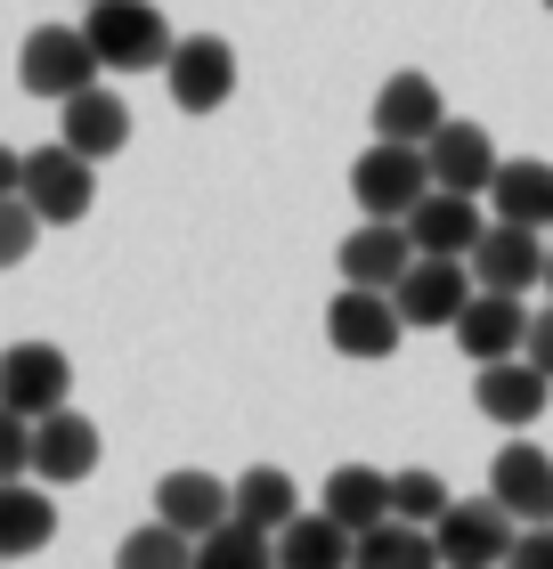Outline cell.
Instances as JSON below:
<instances>
[{
	"mask_svg": "<svg viewBox=\"0 0 553 569\" xmlns=\"http://www.w3.org/2000/svg\"><path fill=\"white\" fill-rule=\"evenodd\" d=\"M334 261H342V284H399L407 261H415V237H407V220H375L366 212L350 237L334 244Z\"/></svg>",
	"mask_w": 553,
	"mask_h": 569,
	"instance_id": "15",
	"label": "cell"
},
{
	"mask_svg": "<svg viewBox=\"0 0 553 569\" xmlns=\"http://www.w3.org/2000/svg\"><path fill=\"white\" fill-rule=\"evenodd\" d=\"M447 333H456V350L472 358V367H488V358L530 350V309H521V293H496V284H481Z\"/></svg>",
	"mask_w": 553,
	"mask_h": 569,
	"instance_id": "11",
	"label": "cell"
},
{
	"mask_svg": "<svg viewBox=\"0 0 553 569\" xmlns=\"http://www.w3.org/2000/svg\"><path fill=\"white\" fill-rule=\"evenodd\" d=\"M82 33H90L98 58H107V73H164L171 41H179L155 0H90Z\"/></svg>",
	"mask_w": 553,
	"mask_h": 569,
	"instance_id": "2",
	"label": "cell"
},
{
	"mask_svg": "<svg viewBox=\"0 0 553 569\" xmlns=\"http://www.w3.org/2000/svg\"><path fill=\"white\" fill-rule=\"evenodd\" d=\"M33 472V416L0 399V480H24Z\"/></svg>",
	"mask_w": 553,
	"mask_h": 569,
	"instance_id": "30",
	"label": "cell"
},
{
	"mask_svg": "<svg viewBox=\"0 0 553 569\" xmlns=\"http://www.w3.org/2000/svg\"><path fill=\"white\" fill-rule=\"evenodd\" d=\"M424 154H432V179H440V188H464V196H488L496 171H505L496 139L481 131V122H456V114H447L440 131L424 139Z\"/></svg>",
	"mask_w": 553,
	"mask_h": 569,
	"instance_id": "14",
	"label": "cell"
},
{
	"mask_svg": "<svg viewBox=\"0 0 553 569\" xmlns=\"http://www.w3.org/2000/svg\"><path fill=\"white\" fill-rule=\"evenodd\" d=\"M58 139H73L82 154H98V163H107V154L130 147V107H122L107 82H90V90H73L66 107H58Z\"/></svg>",
	"mask_w": 553,
	"mask_h": 569,
	"instance_id": "18",
	"label": "cell"
},
{
	"mask_svg": "<svg viewBox=\"0 0 553 569\" xmlns=\"http://www.w3.org/2000/svg\"><path fill=\"white\" fill-rule=\"evenodd\" d=\"M358 561L366 569H424V561H440V537L424 521H407V512H391V521L358 529Z\"/></svg>",
	"mask_w": 553,
	"mask_h": 569,
	"instance_id": "25",
	"label": "cell"
},
{
	"mask_svg": "<svg viewBox=\"0 0 553 569\" xmlns=\"http://www.w3.org/2000/svg\"><path fill=\"white\" fill-rule=\"evenodd\" d=\"M391 293H399L407 326H456V318H464V301L481 293V277H472L464 252H415L407 277L391 284Z\"/></svg>",
	"mask_w": 553,
	"mask_h": 569,
	"instance_id": "9",
	"label": "cell"
},
{
	"mask_svg": "<svg viewBox=\"0 0 553 569\" xmlns=\"http://www.w3.org/2000/svg\"><path fill=\"white\" fill-rule=\"evenodd\" d=\"M236 512H245V521H260V529H285V521L302 512L294 472H285V463H253V472L236 480Z\"/></svg>",
	"mask_w": 553,
	"mask_h": 569,
	"instance_id": "27",
	"label": "cell"
},
{
	"mask_svg": "<svg viewBox=\"0 0 553 569\" xmlns=\"http://www.w3.org/2000/svg\"><path fill=\"white\" fill-rule=\"evenodd\" d=\"M164 90H171V107L179 114H220L228 98H236V49L220 33H188V41H171V58H164Z\"/></svg>",
	"mask_w": 553,
	"mask_h": 569,
	"instance_id": "6",
	"label": "cell"
},
{
	"mask_svg": "<svg viewBox=\"0 0 553 569\" xmlns=\"http://www.w3.org/2000/svg\"><path fill=\"white\" fill-rule=\"evenodd\" d=\"M432 188H440V179H432L424 139H383L375 131V147L350 163V196H358V212H375V220H407Z\"/></svg>",
	"mask_w": 553,
	"mask_h": 569,
	"instance_id": "1",
	"label": "cell"
},
{
	"mask_svg": "<svg viewBox=\"0 0 553 569\" xmlns=\"http://www.w3.org/2000/svg\"><path fill=\"white\" fill-rule=\"evenodd\" d=\"M432 537H440V561L447 569H496V561H513V512L496 505V497H456L432 521Z\"/></svg>",
	"mask_w": 553,
	"mask_h": 569,
	"instance_id": "7",
	"label": "cell"
},
{
	"mask_svg": "<svg viewBox=\"0 0 553 569\" xmlns=\"http://www.w3.org/2000/svg\"><path fill=\"white\" fill-rule=\"evenodd\" d=\"M277 561L285 569H342V561H358V529L350 521H334V512H294V521L277 529Z\"/></svg>",
	"mask_w": 553,
	"mask_h": 569,
	"instance_id": "20",
	"label": "cell"
},
{
	"mask_svg": "<svg viewBox=\"0 0 553 569\" xmlns=\"http://www.w3.org/2000/svg\"><path fill=\"white\" fill-rule=\"evenodd\" d=\"M447 505H456V497H447V480H440V472H424V463L391 472V512H407V521H424V529H432Z\"/></svg>",
	"mask_w": 553,
	"mask_h": 569,
	"instance_id": "29",
	"label": "cell"
},
{
	"mask_svg": "<svg viewBox=\"0 0 553 569\" xmlns=\"http://www.w3.org/2000/svg\"><path fill=\"white\" fill-rule=\"evenodd\" d=\"M73 391V358L58 342H9L0 350V399L24 407V416H49Z\"/></svg>",
	"mask_w": 553,
	"mask_h": 569,
	"instance_id": "12",
	"label": "cell"
},
{
	"mask_svg": "<svg viewBox=\"0 0 553 569\" xmlns=\"http://www.w3.org/2000/svg\"><path fill=\"white\" fill-rule=\"evenodd\" d=\"M399 333H407V309H399L391 284H342L326 301V342L342 358H366V367H375V358L399 350Z\"/></svg>",
	"mask_w": 553,
	"mask_h": 569,
	"instance_id": "5",
	"label": "cell"
},
{
	"mask_svg": "<svg viewBox=\"0 0 553 569\" xmlns=\"http://www.w3.org/2000/svg\"><path fill=\"white\" fill-rule=\"evenodd\" d=\"M155 512L179 521L188 537H204V529H220L228 512H236V488L213 480V472H164V480H155Z\"/></svg>",
	"mask_w": 553,
	"mask_h": 569,
	"instance_id": "21",
	"label": "cell"
},
{
	"mask_svg": "<svg viewBox=\"0 0 553 569\" xmlns=\"http://www.w3.org/2000/svg\"><path fill=\"white\" fill-rule=\"evenodd\" d=\"M545 9H553V0H545Z\"/></svg>",
	"mask_w": 553,
	"mask_h": 569,
	"instance_id": "36",
	"label": "cell"
},
{
	"mask_svg": "<svg viewBox=\"0 0 553 569\" xmlns=\"http://www.w3.org/2000/svg\"><path fill=\"white\" fill-rule=\"evenodd\" d=\"M196 561H204V569H260V561H277V529H260V521H245V512H228L220 529L196 537Z\"/></svg>",
	"mask_w": 553,
	"mask_h": 569,
	"instance_id": "26",
	"label": "cell"
},
{
	"mask_svg": "<svg viewBox=\"0 0 553 569\" xmlns=\"http://www.w3.org/2000/svg\"><path fill=\"white\" fill-rule=\"evenodd\" d=\"M188 561H196V537L179 521H164V512L122 537V569H188Z\"/></svg>",
	"mask_w": 553,
	"mask_h": 569,
	"instance_id": "28",
	"label": "cell"
},
{
	"mask_svg": "<svg viewBox=\"0 0 553 569\" xmlns=\"http://www.w3.org/2000/svg\"><path fill=\"white\" fill-rule=\"evenodd\" d=\"M545 399H553V375L537 367L530 350H513V358H488L481 375H472V407L496 423V431H530L545 416Z\"/></svg>",
	"mask_w": 553,
	"mask_h": 569,
	"instance_id": "8",
	"label": "cell"
},
{
	"mask_svg": "<svg viewBox=\"0 0 553 569\" xmlns=\"http://www.w3.org/2000/svg\"><path fill=\"white\" fill-rule=\"evenodd\" d=\"M33 237H41V212L24 196H0V269H17L33 252Z\"/></svg>",
	"mask_w": 553,
	"mask_h": 569,
	"instance_id": "31",
	"label": "cell"
},
{
	"mask_svg": "<svg viewBox=\"0 0 553 569\" xmlns=\"http://www.w3.org/2000/svg\"><path fill=\"white\" fill-rule=\"evenodd\" d=\"M488 497L505 505L513 521H553V456L530 448V439L496 448V463H488Z\"/></svg>",
	"mask_w": 553,
	"mask_h": 569,
	"instance_id": "16",
	"label": "cell"
},
{
	"mask_svg": "<svg viewBox=\"0 0 553 569\" xmlns=\"http://www.w3.org/2000/svg\"><path fill=\"white\" fill-rule=\"evenodd\" d=\"M407 237H415V252H464L472 261V244L488 237V212H481V196H464V188H432L407 212Z\"/></svg>",
	"mask_w": 553,
	"mask_h": 569,
	"instance_id": "17",
	"label": "cell"
},
{
	"mask_svg": "<svg viewBox=\"0 0 553 569\" xmlns=\"http://www.w3.org/2000/svg\"><path fill=\"white\" fill-rule=\"evenodd\" d=\"M513 569H553V521H521V537H513Z\"/></svg>",
	"mask_w": 553,
	"mask_h": 569,
	"instance_id": "32",
	"label": "cell"
},
{
	"mask_svg": "<svg viewBox=\"0 0 553 569\" xmlns=\"http://www.w3.org/2000/svg\"><path fill=\"white\" fill-rule=\"evenodd\" d=\"M98 73H107V58L90 49L82 24H33V33H24V49H17V82H24V98H49V107H66V98L90 90Z\"/></svg>",
	"mask_w": 553,
	"mask_h": 569,
	"instance_id": "3",
	"label": "cell"
},
{
	"mask_svg": "<svg viewBox=\"0 0 553 569\" xmlns=\"http://www.w3.org/2000/svg\"><path fill=\"white\" fill-rule=\"evenodd\" d=\"M58 537V505H49V480H0V561L41 553Z\"/></svg>",
	"mask_w": 553,
	"mask_h": 569,
	"instance_id": "22",
	"label": "cell"
},
{
	"mask_svg": "<svg viewBox=\"0 0 553 569\" xmlns=\"http://www.w3.org/2000/svg\"><path fill=\"white\" fill-rule=\"evenodd\" d=\"M440 122H447V98H440L432 73L407 66V73H391V82L375 90V131L383 139H432Z\"/></svg>",
	"mask_w": 553,
	"mask_h": 569,
	"instance_id": "19",
	"label": "cell"
},
{
	"mask_svg": "<svg viewBox=\"0 0 553 569\" xmlns=\"http://www.w3.org/2000/svg\"><path fill=\"white\" fill-rule=\"evenodd\" d=\"M496 220H521V228H553V163L545 154H513L505 171H496Z\"/></svg>",
	"mask_w": 553,
	"mask_h": 569,
	"instance_id": "23",
	"label": "cell"
},
{
	"mask_svg": "<svg viewBox=\"0 0 553 569\" xmlns=\"http://www.w3.org/2000/svg\"><path fill=\"white\" fill-rule=\"evenodd\" d=\"M545 228H521V220H488V237L472 244V277L496 284V293H530L545 284Z\"/></svg>",
	"mask_w": 553,
	"mask_h": 569,
	"instance_id": "13",
	"label": "cell"
},
{
	"mask_svg": "<svg viewBox=\"0 0 553 569\" xmlns=\"http://www.w3.org/2000/svg\"><path fill=\"white\" fill-rule=\"evenodd\" d=\"M545 293H553V252H545Z\"/></svg>",
	"mask_w": 553,
	"mask_h": 569,
	"instance_id": "35",
	"label": "cell"
},
{
	"mask_svg": "<svg viewBox=\"0 0 553 569\" xmlns=\"http://www.w3.org/2000/svg\"><path fill=\"white\" fill-rule=\"evenodd\" d=\"M0 196H24V154L0 147Z\"/></svg>",
	"mask_w": 553,
	"mask_h": 569,
	"instance_id": "34",
	"label": "cell"
},
{
	"mask_svg": "<svg viewBox=\"0 0 553 569\" xmlns=\"http://www.w3.org/2000/svg\"><path fill=\"white\" fill-rule=\"evenodd\" d=\"M318 505L350 529H375V521H391V472H375V463H334Z\"/></svg>",
	"mask_w": 553,
	"mask_h": 569,
	"instance_id": "24",
	"label": "cell"
},
{
	"mask_svg": "<svg viewBox=\"0 0 553 569\" xmlns=\"http://www.w3.org/2000/svg\"><path fill=\"white\" fill-rule=\"evenodd\" d=\"M24 203L41 212V228H73L98 203V154H82L73 139H49L24 154Z\"/></svg>",
	"mask_w": 553,
	"mask_h": 569,
	"instance_id": "4",
	"label": "cell"
},
{
	"mask_svg": "<svg viewBox=\"0 0 553 569\" xmlns=\"http://www.w3.org/2000/svg\"><path fill=\"white\" fill-rule=\"evenodd\" d=\"M82 9H90V0H82Z\"/></svg>",
	"mask_w": 553,
	"mask_h": 569,
	"instance_id": "37",
	"label": "cell"
},
{
	"mask_svg": "<svg viewBox=\"0 0 553 569\" xmlns=\"http://www.w3.org/2000/svg\"><path fill=\"white\" fill-rule=\"evenodd\" d=\"M98 456H107V439H98L90 416H73V407H49V416H33V480L73 488V480L98 472Z\"/></svg>",
	"mask_w": 553,
	"mask_h": 569,
	"instance_id": "10",
	"label": "cell"
},
{
	"mask_svg": "<svg viewBox=\"0 0 553 569\" xmlns=\"http://www.w3.org/2000/svg\"><path fill=\"white\" fill-rule=\"evenodd\" d=\"M530 358L553 375V309H537V318H530Z\"/></svg>",
	"mask_w": 553,
	"mask_h": 569,
	"instance_id": "33",
	"label": "cell"
}]
</instances>
